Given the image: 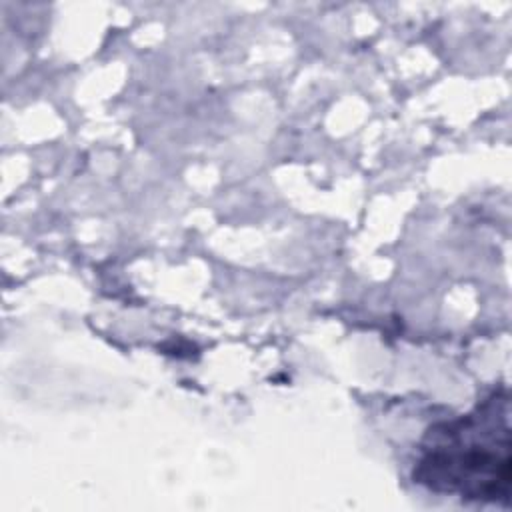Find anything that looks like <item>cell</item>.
I'll list each match as a JSON object with an SVG mask.
<instances>
[{
	"instance_id": "6da1fadb",
	"label": "cell",
	"mask_w": 512,
	"mask_h": 512,
	"mask_svg": "<svg viewBox=\"0 0 512 512\" xmlns=\"http://www.w3.org/2000/svg\"><path fill=\"white\" fill-rule=\"evenodd\" d=\"M510 404L496 392L474 412L430 428L416 482L478 502H508L512 480Z\"/></svg>"
}]
</instances>
